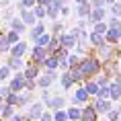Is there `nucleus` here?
<instances>
[{"mask_svg":"<svg viewBox=\"0 0 121 121\" xmlns=\"http://www.w3.org/2000/svg\"><path fill=\"white\" fill-rule=\"evenodd\" d=\"M78 70L82 72L84 82H86V80H95V78L103 72V62L99 60V57H96L95 49H90L88 56L80 60V64H78Z\"/></svg>","mask_w":121,"mask_h":121,"instance_id":"nucleus-1","label":"nucleus"},{"mask_svg":"<svg viewBox=\"0 0 121 121\" xmlns=\"http://www.w3.org/2000/svg\"><path fill=\"white\" fill-rule=\"evenodd\" d=\"M70 105H74V107H86V105H90V96L84 90V86H76V88L72 90Z\"/></svg>","mask_w":121,"mask_h":121,"instance_id":"nucleus-2","label":"nucleus"},{"mask_svg":"<svg viewBox=\"0 0 121 121\" xmlns=\"http://www.w3.org/2000/svg\"><path fill=\"white\" fill-rule=\"evenodd\" d=\"M47 111V107H45V103H41V101H35L31 105V107H27V117L31 121H39L41 119V115Z\"/></svg>","mask_w":121,"mask_h":121,"instance_id":"nucleus-3","label":"nucleus"},{"mask_svg":"<svg viewBox=\"0 0 121 121\" xmlns=\"http://www.w3.org/2000/svg\"><path fill=\"white\" fill-rule=\"evenodd\" d=\"M49 56H51V53L45 49V47H35V45H33L31 53H29V60H31L33 64H37V66H43V62H45Z\"/></svg>","mask_w":121,"mask_h":121,"instance_id":"nucleus-4","label":"nucleus"},{"mask_svg":"<svg viewBox=\"0 0 121 121\" xmlns=\"http://www.w3.org/2000/svg\"><path fill=\"white\" fill-rule=\"evenodd\" d=\"M17 10H19V19L25 23L29 29L31 27H35L39 23L37 19H35V14H33V10H29V8H25V6H21V4H17Z\"/></svg>","mask_w":121,"mask_h":121,"instance_id":"nucleus-5","label":"nucleus"},{"mask_svg":"<svg viewBox=\"0 0 121 121\" xmlns=\"http://www.w3.org/2000/svg\"><path fill=\"white\" fill-rule=\"evenodd\" d=\"M41 72H43V68H41V66L33 64L31 60H27L25 70H23V74H25V80H37V78L41 76Z\"/></svg>","mask_w":121,"mask_h":121,"instance_id":"nucleus-6","label":"nucleus"},{"mask_svg":"<svg viewBox=\"0 0 121 121\" xmlns=\"http://www.w3.org/2000/svg\"><path fill=\"white\" fill-rule=\"evenodd\" d=\"M45 107H47V111H51V113H56V111H64V107H66V96H64V95H53L49 101L45 103Z\"/></svg>","mask_w":121,"mask_h":121,"instance_id":"nucleus-7","label":"nucleus"},{"mask_svg":"<svg viewBox=\"0 0 121 121\" xmlns=\"http://www.w3.org/2000/svg\"><path fill=\"white\" fill-rule=\"evenodd\" d=\"M88 27L92 29L95 25H99V23H105L107 21V8H92V13L88 14Z\"/></svg>","mask_w":121,"mask_h":121,"instance_id":"nucleus-8","label":"nucleus"},{"mask_svg":"<svg viewBox=\"0 0 121 121\" xmlns=\"http://www.w3.org/2000/svg\"><path fill=\"white\" fill-rule=\"evenodd\" d=\"M8 86H10V90L17 92V95L23 92V90H25V74H23V72H17V74L8 80Z\"/></svg>","mask_w":121,"mask_h":121,"instance_id":"nucleus-9","label":"nucleus"},{"mask_svg":"<svg viewBox=\"0 0 121 121\" xmlns=\"http://www.w3.org/2000/svg\"><path fill=\"white\" fill-rule=\"evenodd\" d=\"M92 107H95V111L99 115H107L109 111H113V101H103V99H92V103H90Z\"/></svg>","mask_w":121,"mask_h":121,"instance_id":"nucleus-10","label":"nucleus"},{"mask_svg":"<svg viewBox=\"0 0 121 121\" xmlns=\"http://www.w3.org/2000/svg\"><path fill=\"white\" fill-rule=\"evenodd\" d=\"M8 56H13V57H23V60H25V56H29V43H27V39H23V41H19L17 45H13Z\"/></svg>","mask_w":121,"mask_h":121,"instance_id":"nucleus-11","label":"nucleus"},{"mask_svg":"<svg viewBox=\"0 0 121 121\" xmlns=\"http://www.w3.org/2000/svg\"><path fill=\"white\" fill-rule=\"evenodd\" d=\"M57 39H60V45H62V47H66L68 51H74V47H76V43H78V39L74 37L70 31L62 33V35H60Z\"/></svg>","mask_w":121,"mask_h":121,"instance_id":"nucleus-12","label":"nucleus"},{"mask_svg":"<svg viewBox=\"0 0 121 121\" xmlns=\"http://www.w3.org/2000/svg\"><path fill=\"white\" fill-rule=\"evenodd\" d=\"M25 64H27V62L23 60V57H13V56L6 57V66L13 72H23V70H25Z\"/></svg>","mask_w":121,"mask_h":121,"instance_id":"nucleus-13","label":"nucleus"},{"mask_svg":"<svg viewBox=\"0 0 121 121\" xmlns=\"http://www.w3.org/2000/svg\"><path fill=\"white\" fill-rule=\"evenodd\" d=\"M8 31H14V33H19V35H25V33H29V27H27L19 17H14V19L10 21V25H8Z\"/></svg>","mask_w":121,"mask_h":121,"instance_id":"nucleus-14","label":"nucleus"},{"mask_svg":"<svg viewBox=\"0 0 121 121\" xmlns=\"http://www.w3.org/2000/svg\"><path fill=\"white\" fill-rule=\"evenodd\" d=\"M105 43H107V41H105L103 35H99V33H95V31H88V45H90V49H99V47H103Z\"/></svg>","mask_w":121,"mask_h":121,"instance_id":"nucleus-15","label":"nucleus"},{"mask_svg":"<svg viewBox=\"0 0 121 121\" xmlns=\"http://www.w3.org/2000/svg\"><path fill=\"white\" fill-rule=\"evenodd\" d=\"M60 86H62V90H72V88H76V84H74V80H72L70 76V72H62L60 74Z\"/></svg>","mask_w":121,"mask_h":121,"instance_id":"nucleus-16","label":"nucleus"},{"mask_svg":"<svg viewBox=\"0 0 121 121\" xmlns=\"http://www.w3.org/2000/svg\"><path fill=\"white\" fill-rule=\"evenodd\" d=\"M92 13V6L88 4H78V6H74V17L76 19H88V14Z\"/></svg>","mask_w":121,"mask_h":121,"instance_id":"nucleus-17","label":"nucleus"},{"mask_svg":"<svg viewBox=\"0 0 121 121\" xmlns=\"http://www.w3.org/2000/svg\"><path fill=\"white\" fill-rule=\"evenodd\" d=\"M43 33H47V25H45V23H37L35 27H31V29H29L27 37H29V39H37V37H41Z\"/></svg>","mask_w":121,"mask_h":121,"instance_id":"nucleus-18","label":"nucleus"},{"mask_svg":"<svg viewBox=\"0 0 121 121\" xmlns=\"http://www.w3.org/2000/svg\"><path fill=\"white\" fill-rule=\"evenodd\" d=\"M105 41H107L109 45H117L121 41V29H109L107 31V35H105Z\"/></svg>","mask_w":121,"mask_h":121,"instance_id":"nucleus-19","label":"nucleus"},{"mask_svg":"<svg viewBox=\"0 0 121 121\" xmlns=\"http://www.w3.org/2000/svg\"><path fill=\"white\" fill-rule=\"evenodd\" d=\"M82 121H99V113L95 111L92 105L82 107Z\"/></svg>","mask_w":121,"mask_h":121,"instance_id":"nucleus-20","label":"nucleus"},{"mask_svg":"<svg viewBox=\"0 0 121 121\" xmlns=\"http://www.w3.org/2000/svg\"><path fill=\"white\" fill-rule=\"evenodd\" d=\"M82 86H84V90L88 92V96H90V99H96V96H99V90H101V86H99V84H96L95 80H86V82H84Z\"/></svg>","mask_w":121,"mask_h":121,"instance_id":"nucleus-21","label":"nucleus"},{"mask_svg":"<svg viewBox=\"0 0 121 121\" xmlns=\"http://www.w3.org/2000/svg\"><path fill=\"white\" fill-rule=\"evenodd\" d=\"M66 113H68V121H82V107H70L66 109Z\"/></svg>","mask_w":121,"mask_h":121,"instance_id":"nucleus-22","label":"nucleus"},{"mask_svg":"<svg viewBox=\"0 0 121 121\" xmlns=\"http://www.w3.org/2000/svg\"><path fill=\"white\" fill-rule=\"evenodd\" d=\"M33 92H27V90H23V92H19V107H31L33 105Z\"/></svg>","mask_w":121,"mask_h":121,"instance_id":"nucleus-23","label":"nucleus"},{"mask_svg":"<svg viewBox=\"0 0 121 121\" xmlns=\"http://www.w3.org/2000/svg\"><path fill=\"white\" fill-rule=\"evenodd\" d=\"M109 90H111V101H113V103H119V101H121V84L111 80Z\"/></svg>","mask_w":121,"mask_h":121,"instance_id":"nucleus-24","label":"nucleus"},{"mask_svg":"<svg viewBox=\"0 0 121 121\" xmlns=\"http://www.w3.org/2000/svg\"><path fill=\"white\" fill-rule=\"evenodd\" d=\"M51 37H53V35H51V33L47 31V33H43V35H41V37H37V39H33V45H35V47H45V49H47V45H49Z\"/></svg>","mask_w":121,"mask_h":121,"instance_id":"nucleus-25","label":"nucleus"},{"mask_svg":"<svg viewBox=\"0 0 121 121\" xmlns=\"http://www.w3.org/2000/svg\"><path fill=\"white\" fill-rule=\"evenodd\" d=\"M41 68H43V70H60V60H57L56 56H49V57L43 62Z\"/></svg>","mask_w":121,"mask_h":121,"instance_id":"nucleus-26","label":"nucleus"},{"mask_svg":"<svg viewBox=\"0 0 121 121\" xmlns=\"http://www.w3.org/2000/svg\"><path fill=\"white\" fill-rule=\"evenodd\" d=\"M0 115H2V119H4V121H8L13 115H17V109L4 103V105H0Z\"/></svg>","mask_w":121,"mask_h":121,"instance_id":"nucleus-27","label":"nucleus"},{"mask_svg":"<svg viewBox=\"0 0 121 121\" xmlns=\"http://www.w3.org/2000/svg\"><path fill=\"white\" fill-rule=\"evenodd\" d=\"M62 33H66L64 21H53V23H51V35H53V37H60Z\"/></svg>","mask_w":121,"mask_h":121,"instance_id":"nucleus-28","label":"nucleus"},{"mask_svg":"<svg viewBox=\"0 0 121 121\" xmlns=\"http://www.w3.org/2000/svg\"><path fill=\"white\" fill-rule=\"evenodd\" d=\"M10 41L6 39V35L4 33H0V56H6V53H10Z\"/></svg>","mask_w":121,"mask_h":121,"instance_id":"nucleus-29","label":"nucleus"},{"mask_svg":"<svg viewBox=\"0 0 121 121\" xmlns=\"http://www.w3.org/2000/svg\"><path fill=\"white\" fill-rule=\"evenodd\" d=\"M14 10H17V6H8V8H4V13H2V23L4 25H10V21L14 19Z\"/></svg>","mask_w":121,"mask_h":121,"instance_id":"nucleus-30","label":"nucleus"},{"mask_svg":"<svg viewBox=\"0 0 121 121\" xmlns=\"http://www.w3.org/2000/svg\"><path fill=\"white\" fill-rule=\"evenodd\" d=\"M60 14H62V8H60V6H56V4H49V6H47V19H49L51 23L57 21Z\"/></svg>","mask_w":121,"mask_h":121,"instance_id":"nucleus-31","label":"nucleus"},{"mask_svg":"<svg viewBox=\"0 0 121 121\" xmlns=\"http://www.w3.org/2000/svg\"><path fill=\"white\" fill-rule=\"evenodd\" d=\"M10 78H13V70H10L6 64H2L0 66V84L6 82V80H10Z\"/></svg>","mask_w":121,"mask_h":121,"instance_id":"nucleus-32","label":"nucleus"},{"mask_svg":"<svg viewBox=\"0 0 121 121\" xmlns=\"http://www.w3.org/2000/svg\"><path fill=\"white\" fill-rule=\"evenodd\" d=\"M33 14H35V19L39 21V23H43V19H47V8H43V6H35L33 8Z\"/></svg>","mask_w":121,"mask_h":121,"instance_id":"nucleus-33","label":"nucleus"},{"mask_svg":"<svg viewBox=\"0 0 121 121\" xmlns=\"http://www.w3.org/2000/svg\"><path fill=\"white\" fill-rule=\"evenodd\" d=\"M70 76H72V80H74V84H84V76H82V72L78 70V68H72L70 70Z\"/></svg>","mask_w":121,"mask_h":121,"instance_id":"nucleus-34","label":"nucleus"},{"mask_svg":"<svg viewBox=\"0 0 121 121\" xmlns=\"http://www.w3.org/2000/svg\"><path fill=\"white\" fill-rule=\"evenodd\" d=\"M90 31H95V33H99V35H103V37H105V35H107V31H109L107 21H105V23H99V25H95Z\"/></svg>","mask_w":121,"mask_h":121,"instance_id":"nucleus-35","label":"nucleus"},{"mask_svg":"<svg viewBox=\"0 0 121 121\" xmlns=\"http://www.w3.org/2000/svg\"><path fill=\"white\" fill-rule=\"evenodd\" d=\"M4 35H6V39L10 41V45H17L19 41H23V39H21L23 35H19V33H14V31H6Z\"/></svg>","mask_w":121,"mask_h":121,"instance_id":"nucleus-36","label":"nucleus"},{"mask_svg":"<svg viewBox=\"0 0 121 121\" xmlns=\"http://www.w3.org/2000/svg\"><path fill=\"white\" fill-rule=\"evenodd\" d=\"M4 103L17 109V107H19V95H17V92H10V95H8L6 99H4Z\"/></svg>","mask_w":121,"mask_h":121,"instance_id":"nucleus-37","label":"nucleus"},{"mask_svg":"<svg viewBox=\"0 0 121 121\" xmlns=\"http://www.w3.org/2000/svg\"><path fill=\"white\" fill-rule=\"evenodd\" d=\"M80 60H82V57L76 56V53H70V56H68V66H70V70H72V68H78Z\"/></svg>","mask_w":121,"mask_h":121,"instance_id":"nucleus-38","label":"nucleus"},{"mask_svg":"<svg viewBox=\"0 0 121 121\" xmlns=\"http://www.w3.org/2000/svg\"><path fill=\"white\" fill-rule=\"evenodd\" d=\"M57 49H60V39H57V37H51L49 45H47V51H49V53H56Z\"/></svg>","mask_w":121,"mask_h":121,"instance_id":"nucleus-39","label":"nucleus"},{"mask_svg":"<svg viewBox=\"0 0 121 121\" xmlns=\"http://www.w3.org/2000/svg\"><path fill=\"white\" fill-rule=\"evenodd\" d=\"M107 25H109V29H121V19H117V17H109Z\"/></svg>","mask_w":121,"mask_h":121,"instance_id":"nucleus-40","label":"nucleus"},{"mask_svg":"<svg viewBox=\"0 0 121 121\" xmlns=\"http://www.w3.org/2000/svg\"><path fill=\"white\" fill-rule=\"evenodd\" d=\"M109 13H111V17H117V19H121V0L117 2V4H113V6L109 8Z\"/></svg>","mask_w":121,"mask_h":121,"instance_id":"nucleus-41","label":"nucleus"},{"mask_svg":"<svg viewBox=\"0 0 121 121\" xmlns=\"http://www.w3.org/2000/svg\"><path fill=\"white\" fill-rule=\"evenodd\" d=\"M39 86H37V80H25V90L27 92H35Z\"/></svg>","mask_w":121,"mask_h":121,"instance_id":"nucleus-42","label":"nucleus"},{"mask_svg":"<svg viewBox=\"0 0 121 121\" xmlns=\"http://www.w3.org/2000/svg\"><path fill=\"white\" fill-rule=\"evenodd\" d=\"M107 121H121V115H119V111H117V107L107 113Z\"/></svg>","mask_w":121,"mask_h":121,"instance_id":"nucleus-43","label":"nucleus"},{"mask_svg":"<svg viewBox=\"0 0 121 121\" xmlns=\"http://www.w3.org/2000/svg\"><path fill=\"white\" fill-rule=\"evenodd\" d=\"M53 121H68L66 109H64V111H56V113H53Z\"/></svg>","mask_w":121,"mask_h":121,"instance_id":"nucleus-44","label":"nucleus"},{"mask_svg":"<svg viewBox=\"0 0 121 121\" xmlns=\"http://www.w3.org/2000/svg\"><path fill=\"white\" fill-rule=\"evenodd\" d=\"M19 4L25 6V8H29V10H33V8L37 6V0H19Z\"/></svg>","mask_w":121,"mask_h":121,"instance_id":"nucleus-45","label":"nucleus"},{"mask_svg":"<svg viewBox=\"0 0 121 121\" xmlns=\"http://www.w3.org/2000/svg\"><path fill=\"white\" fill-rule=\"evenodd\" d=\"M90 6L92 8H107V2L105 0H90Z\"/></svg>","mask_w":121,"mask_h":121,"instance_id":"nucleus-46","label":"nucleus"},{"mask_svg":"<svg viewBox=\"0 0 121 121\" xmlns=\"http://www.w3.org/2000/svg\"><path fill=\"white\" fill-rule=\"evenodd\" d=\"M8 121H31V119L27 117V113H25V115L17 113V115H13V117H10V119H8Z\"/></svg>","mask_w":121,"mask_h":121,"instance_id":"nucleus-47","label":"nucleus"},{"mask_svg":"<svg viewBox=\"0 0 121 121\" xmlns=\"http://www.w3.org/2000/svg\"><path fill=\"white\" fill-rule=\"evenodd\" d=\"M10 92H13V90H10V86H8V84H6V86H0V96H2V99H6Z\"/></svg>","mask_w":121,"mask_h":121,"instance_id":"nucleus-48","label":"nucleus"},{"mask_svg":"<svg viewBox=\"0 0 121 121\" xmlns=\"http://www.w3.org/2000/svg\"><path fill=\"white\" fill-rule=\"evenodd\" d=\"M39 121H53V113H51V111H45L43 115H41V119Z\"/></svg>","mask_w":121,"mask_h":121,"instance_id":"nucleus-49","label":"nucleus"},{"mask_svg":"<svg viewBox=\"0 0 121 121\" xmlns=\"http://www.w3.org/2000/svg\"><path fill=\"white\" fill-rule=\"evenodd\" d=\"M70 14H72V6H64V8H62V14H60V17H64V19H66V17H70Z\"/></svg>","mask_w":121,"mask_h":121,"instance_id":"nucleus-50","label":"nucleus"},{"mask_svg":"<svg viewBox=\"0 0 121 121\" xmlns=\"http://www.w3.org/2000/svg\"><path fill=\"white\" fill-rule=\"evenodd\" d=\"M51 2H53V0H37V4H39V6H43V8H47Z\"/></svg>","mask_w":121,"mask_h":121,"instance_id":"nucleus-51","label":"nucleus"},{"mask_svg":"<svg viewBox=\"0 0 121 121\" xmlns=\"http://www.w3.org/2000/svg\"><path fill=\"white\" fill-rule=\"evenodd\" d=\"M90 0H74V6H78V4H88Z\"/></svg>","mask_w":121,"mask_h":121,"instance_id":"nucleus-52","label":"nucleus"},{"mask_svg":"<svg viewBox=\"0 0 121 121\" xmlns=\"http://www.w3.org/2000/svg\"><path fill=\"white\" fill-rule=\"evenodd\" d=\"M105 2H107V8H111V6H113V4H117L119 0H105Z\"/></svg>","mask_w":121,"mask_h":121,"instance_id":"nucleus-53","label":"nucleus"},{"mask_svg":"<svg viewBox=\"0 0 121 121\" xmlns=\"http://www.w3.org/2000/svg\"><path fill=\"white\" fill-rule=\"evenodd\" d=\"M117 111H119V115H121V103H117Z\"/></svg>","mask_w":121,"mask_h":121,"instance_id":"nucleus-54","label":"nucleus"},{"mask_svg":"<svg viewBox=\"0 0 121 121\" xmlns=\"http://www.w3.org/2000/svg\"><path fill=\"white\" fill-rule=\"evenodd\" d=\"M0 105H4V99H2V96H0Z\"/></svg>","mask_w":121,"mask_h":121,"instance_id":"nucleus-55","label":"nucleus"},{"mask_svg":"<svg viewBox=\"0 0 121 121\" xmlns=\"http://www.w3.org/2000/svg\"><path fill=\"white\" fill-rule=\"evenodd\" d=\"M119 70H121V57H119Z\"/></svg>","mask_w":121,"mask_h":121,"instance_id":"nucleus-56","label":"nucleus"},{"mask_svg":"<svg viewBox=\"0 0 121 121\" xmlns=\"http://www.w3.org/2000/svg\"><path fill=\"white\" fill-rule=\"evenodd\" d=\"M0 119H2V115H0Z\"/></svg>","mask_w":121,"mask_h":121,"instance_id":"nucleus-57","label":"nucleus"},{"mask_svg":"<svg viewBox=\"0 0 121 121\" xmlns=\"http://www.w3.org/2000/svg\"><path fill=\"white\" fill-rule=\"evenodd\" d=\"M0 121H4V119H0Z\"/></svg>","mask_w":121,"mask_h":121,"instance_id":"nucleus-58","label":"nucleus"}]
</instances>
